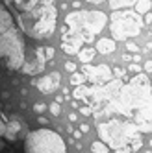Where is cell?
<instances>
[{"instance_id": "cell-8", "label": "cell", "mask_w": 152, "mask_h": 153, "mask_svg": "<svg viewBox=\"0 0 152 153\" xmlns=\"http://www.w3.org/2000/svg\"><path fill=\"white\" fill-rule=\"evenodd\" d=\"M82 74L85 76V79H89L93 85H104L110 79H113L111 68L108 65H99V67H93V65L85 63L82 67Z\"/></svg>"}, {"instance_id": "cell-14", "label": "cell", "mask_w": 152, "mask_h": 153, "mask_svg": "<svg viewBox=\"0 0 152 153\" xmlns=\"http://www.w3.org/2000/svg\"><path fill=\"white\" fill-rule=\"evenodd\" d=\"M91 151L93 153H110V148H108L102 140H95L91 144Z\"/></svg>"}, {"instance_id": "cell-5", "label": "cell", "mask_w": 152, "mask_h": 153, "mask_svg": "<svg viewBox=\"0 0 152 153\" xmlns=\"http://www.w3.org/2000/svg\"><path fill=\"white\" fill-rule=\"evenodd\" d=\"M24 149L26 153H67L61 135L48 127L30 131L24 140Z\"/></svg>"}, {"instance_id": "cell-29", "label": "cell", "mask_w": 152, "mask_h": 153, "mask_svg": "<svg viewBox=\"0 0 152 153\" xmlns=\"http://www.w3.org/2000/svg\"><path fill=\"white\" fill-rule=\"evenodd\" d=\"M76 120H78V114H76V113H71V114H69V122H76Z\"/></svg>"}, {"instance_id": "cell-27", "label": "cell", "mask_w": 152, "mask_h": 153, "mask_svg": "<svg viewBox=\"0 0 152 153\" xmlns=\"http://www.w3.org/2000/svg\"><path fill=\"white\" fill-rule=\"evenodd\" d=\"M145 70L152 74V61H147V63H145Z\"/></svg>"}, {"instance_id": "cell-18", "label": "cell", "mask_w": 152, "mask_h": 153, "mask_svg": "<svg viewBox=\"0 0 152 153\" xmlns=\"http://www.w3.org/2000/svg\"><path fill=\"white\" fill-rule=\"evenodd\" d=\"M52 57H54V48H52V46H47V48H45V61L48 63Z\"/></svg>"}, {"instance_id": "cell-38", "label": "cell", "mask_w": 152, "mask_h": 153, "mask_svg": "<svg viewBox=\"0 0 152 153\" xmlns=\"http://www.w3.org/2000/svg\"><path fill=\"white\" fill-rule=\"evenodd\" d=\"M148 144H150V146H152V138H150V142H148Z\"/></svg>"}, {"instance_id": "cell-39", "label": "cell", "mask_w": 152, "mask_h": 153, "mask_svg": "<svg viewBox=\"0 0 152 153\" xmlns=\"http://www.w3.org/2000/svg\"><path fill=\"white\" fill-rule=\"evenodd\" d=\"M150 31H152V24H150Z\"/></svg>"}, {"instance_id": "cell-1", "label": "cell", "mask_w": 152, "mask_h": 153, "mask_svg": "<svg viewBox=\"0 0 152 153\" xmlns=\"http://www.w3.org/2000/svg\"><path fill=\"white\" fill-rule=\"evenodd\" d=\"M110 116L119 113L126 118H132L141 133L152 131V83L147 74L134 76L128 83H123L113 94L108 105Z\"/></svg>"}, {"instance_id": "cell-6", "label": "cell", "mask_w": 152, "mask_h": 153, "mask_svg": "<svg viewBox=\"0 0 152 153\" xmlns=\"http://www.w3.org/2000/svg\"><path fill=\"white\" fill-rule=\"evenodd\" d=\"M143 30V17L134 9H117L110 20V31L113 41H128L137 37Z\"/></svg>"}, {"instance_id": "cell-20", "label": "cell", "mask_w": 152, "mask_h": 153, "mask_svg": "<svg viewBox=\"0 0 152 153\" xmlns=\"http://www.w3.org/2000/svg\"><path fill=\"white\" fill-rule=\"evenodd\" d=\"M45 105H43L41 102H37V103H34V113H37V114H41V113H45Z\"/></svg>"}, {"instance_id": "cell-37", "label": "cell", "mask_w": 152, "mask_h": 153, "mask_svg": "<svg viewBox=\"0 0 152 153\" xmlns=\"http://www.w3.org/2000/svg\"><path fill=\"white\" fill-rule=\"evenodd\" d=\"M132 61H135V63H137V61H141V56H139V53H135V56L132 57Z\"/></svg>"}, {"instance_id": "cell-30", "label": "cell", "mask_w": 152, "mask_h": 153, "mask_svg": "<svg viewBox=\"0 0 152 153\" xmlns=\"http://www.w3.org/2000/svg\"><path fill=\"white\" fill-rule=\"evenodd\" d=\"M80 131H82V133H87V131H89V126H87V124H82V126H80Z\"/></svg>"}, {"instance_id": "cell-12", "label": "cell", "mask_w": 152, "mask_h": 153, "mask_svg": "<svg viewBox=\"0 0 152 153\" xmlns=\"http://www.w3.org/2000/svg\"><path fill=\"white\" fill-rule=\"evenodd\" d=\"M95 53H96L95 48H80V50H78V59L82 61V65L91 63V59L95 57Z\"/></svg>"}, {"instance_id": "cell-22", "label": "cell", "mask_w": 152, "mask_h": 153, "mask_svg": "<svg viewBox=\"0 0 152 153\" xmlns=\"http://www.w3.org/2000/svg\"><path fill=\"white\" fill-rule=\"evenodd\" d=\"M65 70H67V72H76V65L67 61V63H65Z\"/></svg>"}, {"instance_id": "cell-10", "label": "cell", "mask_w": 152, "mask_h": 153, "mask_svg": "<svg viewBox=\"0 0 152 153\" xmlns=\"http://www.w3.org/2000/svg\"><path fill=\"white\" fill-rule=\"evenodd\" d=\"M115 48H117L115 41H113V39H108V37L99 39V42H95V50L99 52V53H104V56H108V53H113Z\"/></svg>"}, {"instance_id": "cell-2", "label": "cell", "mask_w": 152, "mask_h": 153, "mask_svg": "<svg viewBox=\"0 0 152 153\" xmlns=\"http://www.w3.org/2000/svg\"><path fill=\"white\" fill-rule=\"evenodd\" d=\"M99 137L108 148L123 149L130 148V151L135 153L143 148V137L132 120H121V118H110L106 122H96Z\"/></svg>"}, {"instance_id": "cell-33", "label": "cell", "mask_w": 152, "mask_h": 153, "mask_svg": "<svg viewBox=\"0 0 152 153\" xmlns=\"http://www.w3.org/2000/svg\"><path fill=\"white\" fill-rule=\"evenodd\" d=\"M123 61H132V56H130V53H124V56H123Z\"/></svg>"}, {"instance_id": "cell-9", "label": "cell", "mask_w": 152, "mask_h": 153, "mask_svg": "<svg viewBox=\"0 0 152 153\" xmlns=\"http://www.w3.org/2000/svg\"><path fill=\"white\" fill-rule=\"evenodd\" d=\"M59 83H61V74L54 70V72L43 76V78L39 79L37 89H39V92H43V94H52V92L59 87Z\"/></svg>"}, {"instance_id": "cell-15", "label": "cell", "mask_w": 152, "mask_h": 153, "mask_svg": "<svg viewBox=\"0 0 152 153\" xmlns=\"http://www.w3.org/2000/svg\"><path fill=\"white\" fill-rule=\"evenodd\" d=\"M84 83H85V76L82 72H72V76H71V85L78 87V85H84Z\"/></svg>"}, {"instance_id": "cell-21", "label": "cell", "mask_w": 152, "mask_h": 153, "mask_svg": "<svg viewBox=\"0 0 152 153\" xmlns=\"http://www.w3.org/2000/svg\"><path fill=\"white\" fill-rule=\"evenodd\" d=\"M111 74L115 76V78H119V79H123V76H124L126 72H124L123 68H113V72H111Z\"/></svg>"}, {"instance_id": "cell-31", "label": "cell", "mask_w": 152, "mask_h": 153, "mask_svg": "<svg viewBox=\"0 0 152 153\" xmlns=\"http://www.w3.org/2000/svg\"><path fill=\"white\" fill-rule=\"evenodd\" d=\"M115 153H132L128 148H123V149H115Z\"/></svg>"}, {"instance_id": "cell-13", "label": "cell", "mask_w": 152, "mask_h": 153, "mask_svg": "<svg viewBox=\"0 0 152 153\" xmlns=\"http://www.w3.org/2000/svg\"><path fill=\"white\" fill-rule=\"evenodd\" d=\"M134 6H135L134 11L139 13V15H145V13L152 11V0H137Z\"/></svg>"}, {"instance_id": "cell-28", "label": "cell", "mask_w": 152, "mask_h": 153, "mask_svg": "<svg viewBox=\"0 0 152 153\" xmlns=\"http://www.w3.org/2000/svg\"><path fill=\"white\" fill-rule=\"evenodd\" d=\"M72 7L74 9H80L82 7V2H80V0H72Z\"/></svg>"}, {"instance_id": "cell-32", "label": "cell", "mask_w": 152, "mask_h": 153, "mask_svg": "<svg viewBox=\"0 0 152 153\" xmlns=\"http://www.w3.org/2000/svg\"><path fill=\"white\" fill-rule=\"evenodd\" d=\"M85 2H89V4H102L104 0H85Z\"/></svg>"}, {"instance_id": "cell-36", "label": "cell", "mask_w": 152, "mask_h": 153, "mask_svg": "<svg viewBox=\"0 0 152 153\" xmlns=\"http://www.w3.org/2000/svg\"><path fill=\"white\" fill-rule=\"evenodd\" d=\"M37 120H39V122H41V124H47V122H48V118H43V116H39Z\"/></svg>"}, {"instance_id": "cell-34", "label": "cell", "mask_w": 152, "mask_h": 153, "mask_svg": "<svg viewBox=\"0 0 152 153\" xmlns=\"http://www.w3.org/2000/svg\"><path fill=\"white\" fill-rule=\"evenodd\" d=\"M54 102H56V103H59V105H61V103H63V96H56V100H54Z\"/></svg>"}, {"instance_id": "cell-26", "label": "cell", "mask_w": 152, "mask_h": 153, "mask_svg": "<svg viewBox=\"0 0 152 153\" xmlns=\"http://www.w3.org/2000/svg\"><path fill=\"white\" fill-rule=\"evenodd\" d=\"M145 15H147V17H145V22H147V24H152V13L148 11V13H145Z\"/></svg>"}, {"instance_id": "cell-3", "label": "cell", "mask_w": 152, "mask_h": 153, "mask_svg": "<svg viewBox=\"0 0 152 153\" xmlns=\"http://www.w3.org/2000/svg\"><path fill=\"white\" fill-rule=\"evenodd\" d=\"M108 24V15L102 11H76L65 15V26L61 28V37H69L84 46V42H93Z\"/></svg>"}, {"instance_id": "cell-25", "label": "cell", "mask_w": 152, "mask_h": 153, "mask_svg": "<svg viewBox=\"0 0 152 153\" xmlns=\"http://www.w3.org/2000/svg\"><path fill=\"white\" fill-rule=\"evenodd\" d=\"M71 133H74V138H76V140H80V138L84 137V133H82V131H80V129H72V131H71Z\"/></svg>"}, {"instance_id": "cell-17", "label": "cell", "mask_w": 152, "mask_h": 153, "mask_svg": "<svg viewBox=\"0 0 152 153\" xmlns=\"http://www.w3.org/2000/svg\"><path fill=\"white\" fill-rule=\"evenodd\" d=\"M48 109H50V113H52L54 116H59V113H61V107H59V103H56V102H52Z\"/></svg>"}, {"instance_id": "cell-7", "label": "cell", "mask_w": 152, "mask_h": 153, "mask_svg": "<svg viewBox=\"0 0 152 153\" xmlns=\"http://www.w3.org/2000/svg\"><path fill=\"white\" fill-rule=\"evenodd\" d=\"M23 19H34L28 33L32 37H48L54 28H56V19H58V9L50 4V0H43L41 6L35 7L34 11H28L26 15H23Z\"/></svg>"}, {"instance_id": "cell-19", "label": "cell", "mask_w": 152, "mask_h": 153, "mask_svg": "<svg viewBox=\"0 0 152 153\" xmlns=\"http://www.w3.org/2000/svg\"><path fill=\"white\" fill-rule=\"evenodd\" d=\"M126 50L128 52H134V53H139V46L135 42H126Z\"/></svg>"}, {"instance_id": "cell-23", "label": "cell", "mask_w": 152, "mask_h": 153, "mask_svg": "<svg viewBox=\"0 0 152 153\" xmlns=\"http://www.w3.org/2000/svg\"><path fill=\"white\" fill-rule=\"evenodd\" d=\"M80 113H82L84 116H91V109H89L87 105H82V107H80Z\"/></svg>"}, {"instance_id": "cell-11", "label": "cell", "mask_w": 152, "mask_h": 153, "mask_svg": "<svg viewBox=\"0 0 152 153\" xmlns=\"http://www.w3.org/2000/svg\"><path fill=\"white\" fill-rule=\"evenodd\" d=\"M137 0H110V7L111 11H117V9H128L132 7Z\"/></svg>"}, {"instance_id": "cell-35", "label": "cell", "mask_w": 152, "mask_h": 153, "mask_svg": "<svg viewBox=\"0 0 152 153\" xmlns=\"http://www.w3.org/2000/svg\"><path fill=\"white\" fill-rule=\"evenodd\" d=\"M148 50H152V42H147V46L143 48V52H148Z\"/></svg>"}, {"instance_id": "cell-24", "label": "cell", "mask_w": 152, "mask_h": 153, "mask_svg": "<svg viewBox=\"0 0 152 153\" xmlns=\"http://www.w3.org/2000/svg\"><path fill=\"white\" fill-rule=\"evenodd\" d=\"M128 70H130V72H135V74H139V72L143 70V68H141L139 65H130V67H128Z\"/></svg>"}, {"instance_id": "cell-16", "label": "cell", "mask_w": 152, "mask_h": 153, "mask_svg": "<svg viewBox=\"0 0 152 153\" xmlns=\"http://www.w3.org/2000/svg\"><path fill=\"white\" fill-rule=\"evenodd\" d=\"M0 153H15L11 148L8 146V142H6V138H2L0 137Z\"/></svg>"}, {"instance_id": "cell-4", "label": "cell", "mask_w": 152, "mask_h": 153, "mask_svg": "<svg viewBox=\"0 0 152 153\" xmlns=\"http://www.w3.org/2000/svg\"><path fill=\"white\" fill-rule=\"evenodd\" d=\"M0 63L9 70H19L24 63V45L15 28L13 17L0 4Z\"/></svg>"}]
</instances>
